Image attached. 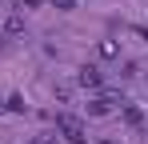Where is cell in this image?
I'll return each instance as SVG.
<instances>
[{"label":"cell","instance_id":"ba28073f","mask_svg":"<svg viewBox=\"0 0 148 144\" xmlns=\"http://www.w3.org/2000/svg\"><path fill=\"white\" fill-rule=\"evenodd\" d=\"M16 4H20V8H40L44 0H16Z\"/></svg>","mask_w":148,"mask_h":144},{"label":"cell","instance_id":"8992f818","mask_svg":"<svg viewBox=\"0 0 148 144\" xmlns=\"http://www.w3.org/2000/svg\"><path fill=\"white\" fill-rule=\"evenodd\" d=\"M100 56H108V60H112V56H120V48H116V40H100Z\"/></svg>","mask_w":148,"mask_h":144},{"label":"cell","instance_id":"7c38bea8","mask_svg":"<svg viewBox=\"0 0 148 144\" xmlns=\"http://www.w3.org/2000/svg\"><path fill=\"white\" fill-rule=\"evenodd\" d=\"M104 144H108V140H104Z\"/></svg>","mask_w":148,"mask_h":144},{"label":"cell","instance_id":"9c48e42d","mask_svg":"<svg viewBox=\"0 0 148 144\" xmlns=\"http://www.w3.org/2000/svg\"><path fill=\"white\" fill-rule=\"evenodd\" d=\"M72 4H76V0H56V8H72Z\"/></svg>","mask_w":148,"mask_h":144},{"label":"cell","instance_id":"30bf717a","mask_svg":"<svg viewBox=\"0 0 148 144\" xmlns=\"http://www.w3.org/2000/svg\"><path fill=\"white\" fill-rule=\"evenodd\" d=\"M4 36H8V32H4V24H0V48H4Z\"/></svg>","mask_w":148,"mask_h":144},{"label":"cell","instance_id":"6da1fadb","mask_svg":"<svg viewBox=\"0 0 148 144\" xmlns=\"http://www.w3.org/2000/svg\"><path fill=\"white\" fill-rule=\"evenodd\" d=\"M56 132H64V140H68V144H88L84 124H80L76 116H56Z\"/></svg>","mask_w":148,"mask_h":144},{"label":"cell","instance_id":"5b68a950","mask_svg":"<svg viewBox=\"0 0 148 144\" xmlns=\"http://www.w3.org/2000/svg\"><path fill=\"white\" fill-rule=\"evenodd\" d=\"M120 112H124V120H128L132 128H136V124H144V116H140V108H132V104H124Z\"/></svg>","mask_w":148,"mask_h":144},{"label":"cell","instance_id":"3957f363","mask_svg":"<svg viewBox=\"0 0 148 144\" xmlns=\"http://www.w3.org/2000/svg\"><path fill=\"white\" fill-rule=\"evenodd\" d=\"M76 80H80V84H84V88H100V80H104V76H100V68H92V64H84V68H80V76H76Z\"/></svg>","mask_w":148,"mask_h":144},{"label":"cell","instance_id":"7a4b0ae2","mask_svg":"<svg viewBox=\"0 0 148 144\" xmlns=\"http://www.w3.org/2000/svg\"><path fill=\"white\" fill-rule=\"evenodd\" d=\"M112 104H124V100H116V96H96V100L88 104V112H92V116H108Z\"/></svg>","mask_w":148,"mask_h":144},{"label":"cell","instance_id":"277c9868","mask_svg":"<svg viewBox=\"0 0 148 144\" xmlns=\"http://www.w3.org/2000/svg\"><path fill=\"white\" fill-rule=\"evenodd\" d=\"M4 32H8V36H20V32H24V16H8V20H4Z\"/></svg>","mask_w":148,"mask_h":144},{"label":"cell","instance_id":"52a82bcc","mask_svg":"<svg viewBox=\"0 0 148 144\" xmlns=\"http://www.w3.org/2000/svg\"><path fill=\"white\" fill-rule=\"evenodd\" d=\"M4 108H8V112H24V96H12V100H8Z\"/></svg>","mask_w":148,"mask_h":144},{"label":"cell","instance_id":"8fae6325","mask_svg":"<svg viewBox=\"0 0 148 144\" xmlns=\"http://www.w3.org/2000/svg\"><path fill=\"white\" fill-rule=\"evenodd\" d=\"M0 108H4V104H0Z\"/></svg>","mask_w":148,"mask_h":144}]
</instances>
